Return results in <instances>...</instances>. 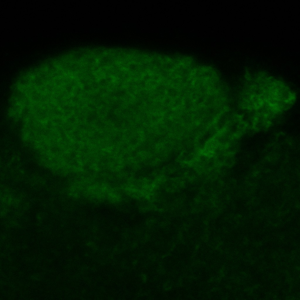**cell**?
<instances>
[{"label": "cell", "mask_w": 300, "mask_h": 300, "mask_svg": "<svg viewBox=\"0 0 300 300\" xmlns=\"http://www.w3.org/2000/svg\"><path fill=\"white\" fill-rule=\"evenodd\" d=\"M265 97L266 107L277 115L290 109L297 97L295 92L288 84L274 77L267 86Z\"/></svg>", "instance_id": "6da1fadb"}]
</instances>
